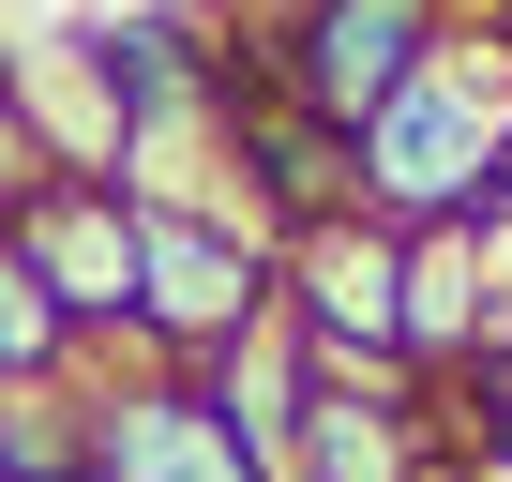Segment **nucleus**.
<instances>
[{
    "label": "nucleus",
    "instance_id": "obj_5",
    "mask_svg": "<svg viewBox=\"0 0 512 482\" xmlns=\"http://www.w3.org/2000/svg\"><path fill=\"white\" fill-rule=\"evenodd\" d=\"M272 317L302 332L317 377H407V241L377 211H332L272 257Z\"/></svg>",
    "mask_w": 512,
    "mask_h": 482
},
{
    "label": "nucleus",
    "instance_id": "obj_1",
    "mask_svg": "<svg viewBox=\"0 0 512 482\" xmlns=\"http://www.w3.org/2000/svg\"><path fill=\"white\" fill-rule=\"evenodd\" d=\"M347 166H362V211L392 226V241H422V226H512V31H467L452 16V46L347 136Z\"/></svg>",
    "mask_w": 512,
    "mask_h": 482
},
{
    "label": "nucleus",
    "instance_id": "obj_10",
    "mask_svg": "<svg viewBox=\"0 0 512 482\" xmlns=\"http://www.w3.org/2000/svg\"><path fill=\"white\" fill-rule=\"evenodd\" d=\"M91 437H76V392H0V482H76Z\"/></svg>",
    "mask_w": 512,
    "mask_h": 482
},
{
    "label": "nucleus",
    "instance_id": "obj_8",
    "mask_svg": "<svg viewBox=\"0 0 512 482\" xmlns=\"http://www.w3.org/2000/svg\"><path fill=\"white\" fill-rule=\"evenodd\" d=\"M497 302H512L497 241H482V226H422V241H407V377H422V392H452V377L482 362Z\"/></svg>",
    "mask_w": 512,
    "mask_h": 482
},
{
    "label": "nucleus",
    "instance_id": "obj_4",
    "mask_svg": "<svg viewBox=\"0 0 512 482\" xmlns=\"http://www.w3.org/2000/svg\"><path fill=\"white\" fill-rule=\"evenodd\" d=\"M0 241L31 257V287L76 317L91 362H136V196H121L106 166H46V181H16Z\"/></svg>",
    "mask_w": 512,
    "mask_h": 482
},
{
    "label": "nucleus",
    "instance_id": "obj_2",
    "mask_svg": "<svg viewBox=\"0 0 512 482\" xmlns=\"http://www.w3.org/2000/svg\"><path fill=\"white\" fill-rule=\"evenodd\" d=\"M211 31H226V91H287L302 121L362 136L452 46V0H256V16H211Z\"/></svg>",
    "mask_w": 512,
    "mask_h": 482
},
{
    "label": "nucleus",
    "instance_id": "obj_3",
    "mask_svg": "<svg viewBox=\"0 0 512 482\" xmlns=\"http://www.w3.org/2000/svg\"><path fill=\"white\" fill-rule=\"evenodd\" d=\"M241 332H272V241L226 211H136V362L211 377Z\"/></svg>",
    "mask_w": 512,
    "mask_h": 482
},
{
    "label": "nucleus",
    "instance_id": "obj_9",
    "mask_svg": "<svg viewBox=\"0 0 512 482\" xmlns=\"http://www.w3.org/2000/svg\"><path fill=\"white\" fill-rule=\"evenodd\" d=\"M91 377V347H76V317L31 287V257L0 241V392H76Z\"/></svg>",
    "mask_w": 512,
    "mask_h": 482
},
{
    "label": "nucleus",
    "instance_id": "obj_6",
    "mask_svg": "<svg viewBox=\"0 0 512 482\" xmlns=\"http://www.w3.org/2000/svg\"><path fill=\"white\" fill-rule=\"evenodd\" d=\"M76 437H91L76 482H256L241 422H226L211 377H181V362H91V377H76Z\"/></svg>",
    "mask_w": 512,
    "mask_h": 482
},
{
    "label": "nucleus",
    "instance_id": "obj_7",
    "mask_svg": "<svg viewBox=\"0 0 512 482\" xmlns=\"http://www.w3.org/2000/svg\"><path fill=\"white\" fill-rule=\"evenodd\" d=\"M287 482H452L437 392L422 377H317V407L287 437Z\"/></svg>",
    "mask_w": 512,
    "mask_h": 482
},
{
    "label": "nucleus",
    "instance_id": "obj_11",
    "mask_svg": "<svg viewBox=\"0 0 512 482\" xmlns=\"http://www.w3.org/2000/svg\"><path fill=\"white\" fill-rule=\"evenodd\" d=\"M437 407H452V422H467V452L512 482V392H437Z\"/></svg>",
    "mask_w": 512,
    "mask_h": 482
}]
</instances>
